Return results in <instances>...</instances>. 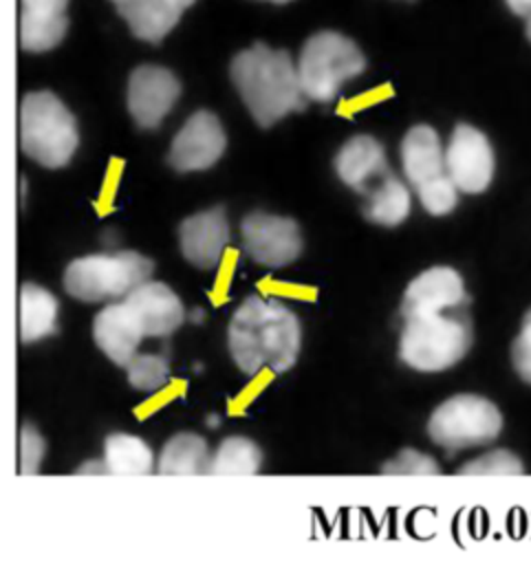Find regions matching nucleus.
I'll return each mask as SVG.
<instances>
[{"label":"nucleus","mask_w":531,"mask_h":564,"mask_svg":"<svg viewBox=\"0 0 531 564\" xmlns=\"http://www.w3.org/2000/svg\"><path fill=\"white\" fill-rule=\"evenodd\" d=\"M227 346L234 364L249 377L262 370L286 372L302 348V324L286 304L251 295L229 319Z\"/></svg>","instance_id":"1"},{"label":"nucleus","mask_w":531,"mask_h":564,"mask_svg":"<svg viewBox=\"0 0 531 564\" xmlns=\"http://www.w3.org/2000/svg\"><path fill=\"white\" fill-rule=\"evenodd\" d=\"M229 73L245 106L262 128L304 108L306 97L297 82L295 62L286 51L253 44L231 59Z\"/></svg>","instance_id":"2"},{"label":"nucleus","mask_w":531,"mask_h":564,"mask_svg":"<svg viewBox=\"0 0 531 564\" xmlns=\"http://www.w3.org/2000/svg\"><path fill=\"white\" fill-rule=\"evenodd\" d=\"M79 143L73 112L48 90L29 93L20 106V145L44 167L66 165Z\"/></svg>","instance_id":"3"},{"label":"nucleus","mask_w":531,"mask_h":564,"mask_svg":"<svg viewBox=\"0 0 531 564\" xmlns=\"http://www.w3.org/2000/svg\"><path fill=\"white\" fill-rule=\"evenodd\" d=\"M295 70L302 95L328 104L348 79L366 70V57L350 37L337 31H319L304 42Z\"/></svg>","instance_id":"4"},{"label":"nucleus","mask_w":531,"mask_h":564,"mask_svg":"<svg viewBox=\"0 0 531 564\" xmlns=\"http://www.w3.org/2000/svg\"><path fill=\"white\" fill-rule=\"evenodd\" d=\"M472 346V326L456 313L416 315L403 319L399 357L419 372H441L458 364Z\"/></svg>","instance_id":"5"},{"label":"nucleus","mask_w":531,"mask_h":564,"mask_svg":"<svg viewBox=\"0 0 531 564\" xmlns=\"http://www.w3.org/2000/svg\"><path fill=\"white\" fill-rule=\"evenodd\" d=\"M152 269V260L137 251L82 256L66 267L64 289L79 302L123 300L150 280Z\"/></svg>","instance_id":"6"},{"label":"nucleus","mask_w":531,"mask_h":564,"mask_svg":"<svg viewBox=\"0 0 531 564\" xmlns=\"http://www.w3.org/2000/svg\"><path fill=\"white\" fill-rule=\"evenodd\" d=\"M401 163L408 183L414 187L423 209L432 216L449 214L458 203V189L447 176L445 152L438 132L419 123L401 141Z\"/></svg>","instance_id":"7"},{"label":"nucleus","mask_w":531,"mask_h":564,"mask_svg":"<svg viewBox=\"0 0 531 564\" xmlns=\"http://www.w3.org/2000/svg\"><path fill=\"white\" fill-rule=\"evenodd\" d=\"M502 430L498 405L478 394H454L445 399L427 419L430 438L449 452L485 445Z\"/></svg>","instance_id":"8"},{"label":"nucleus","mask_w":531,"mask_h":564,"mask_svg":"<svg viewBox=\"0 0 531 564\" xmlns=\"http://www.w3.org/2000/svg\"><path fill=\"white\" fill-rule=\"evenodd\" d=\"M240 238L245 253L269 269L291 264L302 251V231L289 216L267 212L247 214L240 223Z\"/></svg>","instance_id":"9"},{"label":"nucleus","mask_w":531,"mask_h":564,"mask_svg":"<svg viewBox=\"0 0 531 564\" xmlns=\"http://www.w3.org/2000/svg\"><path fill=\"white\" fill-rule=\"evenodd\" d=\"M494 150L474 126L458 123L445 148V170L458 192L480 194L494 178Z\"/></svg>","instance_id":"10"},{"label":"nucleus","mask_w":531,"mask_h":564,"mask_svg":"<svg viewBox=\"0 0 531 564\" xmlns=\"http://www.w3.org/2000/svg\"><path fill=\"white\" fill-rule=\"evenodd\" d=\"M225 145L227 137L220 119L209 110H196L174 134L167 159L176 172H201L223 156Z\"/></svg>","instance_id":"11"},{"label":"nucleus","mask_w":531,"mask_h":564,"mask_svg":"<svg viewBox=\"0 0 531 564\" xmlns=\"http://www.w3.org/2000/svg\"><path fill=\"white\" fill-rule=\"evenodd\" d=\"M181 97L178 77L163 68L143 64L137 66L128 82V110L139 128H156Z\"/></svg>","instance_id":"12"},{"label":"nucleus","mask_w":531,"mask_h":564,"mask_svg":"<svg viewBox=\"0 0 531 564\" xmlns=\"http://www.w3.org/2000/svg\"><path fill=\"white\" fill-rule=\"evenodd\" d=\"M467 302V291L460 273L452 267H430L421 271L405 289L401 315H436L460 308Z\"/></svg>","instance_id":"13"},{"label":"nucleus","mask_w":531,"mask_h":564,"mask_svg":"<svg viewBox=\"0 0 531 564\" xmlns=\"http://www.w3.org/2000/svg\"><path fill=\"white\" fill-rule=\"evenodd\" d=\"M121 302L134 315L143 337H167L185 322L181 297L163 282L148 280Z\"/></svg>","instance_id":"14"},{"label":"nucleus","mask_w":531,"mask_h":564,"mask_svg":"<svg viewBox=\"0 0 531 564\" xmlns=\"http://www.w3.org/2000/svg\"><path fill=\"white\" fill-rule=\"evenodd\" d=\"M181 251L198 269H212L220 262L229 245V220L223 207H212L185 218L178 227Z\"/></svg>","instance_id":"15"},{"label":"nucleus","mask_w":531,"mask_h":564,"mask_svg":"<svg viewBox=\"0 0 531 564\" xmlns=\"http://www.w3.org/2000/svg\"><path fill=\"white\" fill-rule=\"evenodd\" d=\"M93 337L110 361L126 368L128 361L137 355L143 333L130 308L119 300L110 302L95 315Z\"/></svg>","instance_id":"16"},{"label":"nucleus","mask_w":531,"mask_h":564,"mask_svg":"<svg viewBox=\"0 0 531 564\" xmlns=\"http://www.w3.org/2000/svg\"><path fill=\"white\" fill-rule=\"evenodd\" d=\"M68 0H22L20 46L31 53L55 48L68 26Z\"/></svg>","instance_id":"17"},{"label":"nucleus","mask_w":531,"mask_h":564,"mask_svg":"<svg viewBox=\"0 0 531 564\" xmlns=\"http://www.w3.org/2000/svg\"><path fill=\"white\" fill-rule=\"evenodd\" d=\"M335 170L348 187L361 194L368 192L370 181L383 178L390 172L383 145L370 134L350 137L335 156Z\"/></svg>","instance_id":"18"},{"label":"nucleus","mask_w":531,"mask_h":564,"mask_svg":"<svg viewBox=\"0 0 531 564\" xmlns=\"http://www.w3.org/2000/svg\"><path fill=\"white\" fill-rule=\"evenodd\" d=\"M117 11L134 37L152 44L161 42L178 24L183 13L170 0H126Z\"/></svg>","instance_id":"19"},{"label":"nucleus","mask_w":531,"mask_h":564,"mask_svg":"<svg viewBox=\"0 0 531 564\" xmlns=\"http://www.w3.org/2000/svg\"><path fill=\"white\" fill-rule=\"evenodd\" d=\"M57 297L40 284H22L20 289V339L24 344L40 341L57 328Z\"/></svg>","instance_id":"20"},{"label":"nucleus","mask_w":531,"mask_h":564,"mask_svg":"<svg viewBox=\"0 0 531 564\" xmlns=\"http://www.w3.org/2000/svg\"><path fill=\"white\" fill-rule=\"evenodd\" d=\"M366 196V218L383 227H394L403 223L412 209L408 185L392 172H388L372 189H368Z\"/></svg>","instance_id":"21"},{"label":"nucleus","mask_w":531,"mask_h":564,"mask_svg":"<svg viewBox=\"0 0 531 564\" xmlns=\"http://www.w3.org/2000/svg\"><path fill=\"white\" fill-rule=\"evenodd\" d=\"M104 465L108 474L115 476H139L148 474L154 467L152 447L137 434L115 432L104 441Z\"/></svg>","instance_id":"22"},{"label":"nucleus","mask_w":531,"mask_h":564,"mask_svg":"<svg viewBox=\"0 0 531 564\" xmlns=\"http://www.w3.org/2000/svg\"><path fill=\"white\" fill-rule=\"evenodd\" d=\"M156 467L161 474H170V476H189V474L207 471L209 467L207 441L194 432H178L170 436L161 449Z\"/></svg>","instance_id":"23"},{"label":"nucleus","mask_w":531,"mask_h":564,"mask_svg":"<svg viewBox=\"0 0 531 564\" xmlns=\"http://www.w3.org/2000/svg\"><path fill=\"white\" fill-rule=\"evenodd\" d=\"M262 465L260 447L247 436H227L209 456V474H256Z\"/></svg>","instance_id":"24"},{"label":"nucleus","mask_w":531,"mask_h":564,"mask_svg":"<svg viewBox=\"0 0 531 564\" xmlns=\"http://www.w3.org/2000/svg\"><path fill=\"white\" fill-rule=\"evenodd\" d=\"M128 383L141 392H156L170 381V364L154 352H137L126 366Z\"/></svg>","instance_id":"25"},{"label":"nucleus","mask_w":531,"mask_h":564,"mask_svg":"<svg viewBox=\"0 0 531 564\" xmlns=\"http://www.w3.org/2000/svg\"><path fill=\"white\" fill-rule=\"evenodd\" d=\"M463 474L472 476H491V474H520L524 471L522 460L509 449H491L478 458H472L460 467Z\"/></svg>","instance_id":"26"},{"label":"nucleus","mask_w":531,"mask_h":564,"mask_svg":"<svg viewBox=\"0 0 531 564\" xmlns=\"http://www.w3.org/2000/svg\"><path fill=\"white\" fill-rule=\"evenodd\" d=\"M386 474H401V476H421V474H436L438 465L432 456L419 452V449H401L399 454H394L383 467Z\"/></svg>","instance_id":"27"},{"label":"nucleus","mask_w":531,"mask_h":564,"mask_svg":"<svg viewBox=\"0 0 531 564\" xmlns=\"http://www.w3.org/2000/svg\"><path fill=\"white\" fill-rule=\"evenodd\" d=\"M44 452H46V441L40 434V430L33 427L31 423H24L20 430V471L35 474L40 469Z\"/></svg>","instance_id":"28"},{"label":"nucleus","mask_w":531,"mask_h":564,"mask_svg":"<svg viewBox=\"0 0 531 564\" xmlns=\"http://www.w3.org/2000/svg\"><path fill=\"white\" fill-rule=\"evenodd\" d=\"M511 361H513V368L520 375V379L531 383V308L527 311V315L522 319V326H520V333L513 339Z\"/></svg>","instance_id":"29"},{"label":"nucleus","mask_w":531,"mask_h":564,"mask_svg":"<svg viewBox=\"0 0 531 564\" xmlns=\"http://www.w3.org/2000/svg\"><path fill=\"white\" fill-rule=\"evenodd\" d=\"M507 7L516 13V15H524L529 18L531 15V0H505Z\"/></svg>","instance_id":"30"},{"label":"nucleus","mask_w":531,"mask_h":564,"mask_svg":"<svg viewBox=\"0 0 531 564\" xmlns=\"http://www.w3.org/2000/svg\"><path fill=\"white\" fill-rule=\"evenodd\" d=\"M77 471L79 474H108V467L104 465V460H88Z\"/></svg>","instance_id":"31"},{"label":"nucleus","mask_w":531,"mask_h":564,"mask_svg":"<svg viewBox=\"0 0 531 564\" xmlns=\"http://www.w3.org/2000/svg\"><path fill=\"white\" fill-rule=\"evenodd\" d=\"M170 2H172V4H174V7H176V9H181V11H185V9H187V7H189V4H194V2H196V0H170Z\"/></svg>","instance_id":"32"},{"label":"nucleus","mask_w":531,"mask_h":564,"mask_svg":"<svg viewBox=\"0 0 531 564\" xmlns=\"http://www.w3.org/2000/svg\"><path fill=\"white\" fill-rule=\"evenodd\" d=\"M527 37L531 40V15L527 18Z\"/></svg>","instance_id":"33"},{"label":"nucleus","mask_w":531,"mask_h":564,"mask_svg":"<svg viewBox=\"0 0 531 564\" xmlns=\"http://www.w3.org/2000/svg\"><path fill=\"white\" fill-rule=\"evenodd\" d=\"M267 2H275V4H284V2H291V0H267Z\"/></svg>","instance_id":"34"},{"label":"nucleus","mask_w":531,"mask_h":564,"mask_svg":"<svg viewBox=\"0 0 531 564\" xmlns=\"http://www.w3.org/2000/svg\"><path fill=\"white\" fill-rule=\"evenodd\" d=\"M112 2L119 7V4H121V2H126V0H112Z\"/></svg>","instance_id":"35"}]
</instances>
